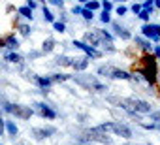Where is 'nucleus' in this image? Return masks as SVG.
Segmentation results:
<instances>
[{
  "instance_id": "1",
  "label": "nucleus",
  "mask_w": 160,
  "mask_h": 145,
  "mask_svg": "<svg viewBox=\"0 0 160 145\" xmlns=\"http://www.w3.org/2000/svg\"><path fill=\"white\" fill-rule=\"evenodd\" d=\"M100 130H104V132H113V134H117V136H121V138H126V139H130L132 138V130L126 126V124H122V122H104V124H100L98 126Z\"/></svg>"
},
{
  "instance_id": "2",
  "label": "nucleus",
  "mask_w": 160,
  "mask_h": 145,
  "mask_svg": "<svg viewBox=\"0 0 160 145\" xmlns=\"http://www.w3.org/2000/svg\"><path fill=\"white\" fill-rule=\"evenodd\" d=\"M143 62H145V68L141 70V74H143V78L152 85L154 81H156V60H154V57H143Z\"/></svg>"
},
{
  "instance_id": "3",
  "label": "nucleus",
  "mask_w": 160,
  "mask_h": 145,
  "mask_svg": "<svg viewBox=\"0 0 160 145\" xmlns=\"http://www.w3.org/2000/svg\"><path fill=\"white\" fill-rule=\"evenodd\" d=\"M4 109L8 111V113H12V115H15V117H19V119H30L32 117V109L30 108H27V106H19V104H6L4 106Z\"/></svg>"
},
{
  "instance_id": "4",
  "label": "nucleus",
  "mask_w": 160,
  "mask_h": 145,
  "mask_svg": "<svg viewBox=\"0 0 160 145\" xmlns=\"http://www.w3.org/2000/svg\"><path fill=\"white\" fill-rule=\"evenodd\" d=\"M75 81L81 85V87H85V89H92V91H96V92H104V91H108L102 83H98L94 78H91V76H87V78H83V76H79V78H75Z\"/></svg>"
},
{
  "instance_id": "5",
  "label": "nucleus",
  "mask_w": 160,
  "mask_h": 145,
  "mask_svg": "<svg viewBox=\"0 0 160 145\" xmlns=\"http://www.w3.org/2000/svg\"><path fill=\"white\" fill-rule=\"evenodd\" d=\"M87 139H91V141H100V143H111V138H109L104 130H100L98 126H96V128H91V130L87 132Z\"/></svg>"
},
{
  "instance_id": "6",
  "label": "nucleus",
  "mask_w": 160,
  "mask_h": 145,
  "mask_svg": "<svg viewBox=\"0 0 160 145\" xmlns=\"http://www.w3.org/2000/svg\"><path fill=\"white\" fill-rule=\"evenodd\" d=\"M130 108L136 111V113H151V104L145 102V100H138V98H126Z\"/></svg>"
},
{
  "instance_id": "7",
  "label": "nucleus",
  "mask_w": 160,
  "mask_h": 145,
  "mask_svg": "<svg viewBox=\"0 0 160 145\" xmlns=\"http://www.w3.org/2000/svg\"><path fill=\"white\" fill-rule=\"evenodd\" d=\"M141 32H143V36L151 38L152 42L160 40V25H143Z\"/></svg>"
},
{
  "instance_id": "8",
  "label": "nucleus",
  "mask_w": 160,
  "mask_h": 145,
  "mask_svg": "<svg viewBox=\"0 0 160 145\" xmlns=\"http://www.w3.org/2000/svg\"><path fill=\"white\" fill-rule=\"evenodd\" d=\"M73 45H75L77 49H81L83 53H87L89 57H92V58H100V57H102V53H100L98 49H94V47H91V45H87L85 42H73Z\"/></svg>"
},
{
  "instance_id": "9",
  "label": "nucleus",
  "mask_w": 160,
  "mask_h": 145,
  "mask_svg": "<svg viewBox=\"0 0 160 145\" xmlns=\"http://www.w3.org/2000/svg\"><path fill=\"white\" fill-rule=\"evenodd\" d=\"M36 109H38V113H40L42 117H47V119H55V117H57L55 109H51L47 104H36Z\"/></svg>"
},
{
  "instance_id": "10",
  "label": "nucleus",
  "mask_w": 160,
  "mask_h": 145,
  "mask_svg": "<svg viewBox=\"0 0 160 145\" xmlns=\"http://www.w3.org/2000/svg\"><path fill=\"white\" fill-rule=\"evenodd\" d=\"M57 132V128L55 126H49V128H34L32 130V134L38 138V139H43V138H49L51 134H55Z\"/></svg>"
},
{
  "instance_id": "11",
  "label": "nucleus",
  "mask_w": 160,
  "mask_h": 145,
  "mask_svg": "<svg viewBox=\"0 0 160 145\" xmlns=\"http://www.w3.org/2000/svg\"><path fill=\"white\" fill-rule=\"evenodd\" d=\"M85 42H87V45L91 43V47L100 45V36H98V32H96V30H94V32H87V34H85Z\"/></svg>"
},
{
  "instance_id": "12",
  "label": "nucleus",
  "mask_w": 160,
  "mask_h": 145,
  "mask_svg": "<svg viewBox=\"0 0 160 145\" xmlns=\"http://www.w3.org/2000/svg\"><path fill=\"white\" fill-rule=\"evenodd\" d=\"M89 66V58H72V68L75 70H87Z\"/></svg>"
},
{
  "instance_id": "13",
  "label": "nucleus",
  "mask_w": 160,
  "mask_h": 145,
  "mask_svg": "<svg viewBox=\"0 0 160 145\" xmlns=\"http://www.w3.org/2000/svg\"><path fill=\"white\" fill-rule=\"evenodd\" d=\"M113 30H115V34H117L119 38H122V40H130V32H128L126 28H122L119 23H113Z\"/></svg>"
},
{
  "instance_id": "14",
  "label": "nucleus",
  "mask_w": 160,
  "mask_h": 145,
  "mask_svg": "<svg viewBox=\"0 0 160 145\" xmlns=\"http://www.w3.org/2000/svg\"><path fill=\"white\" fill-rule=\"evenodd\" d=\"M111 78L115 79H130V74L124 70H117V68H111Z\"/></svg>"
},
{
  "instance_id": "15",
  "label": "nucleus",
  "mask_w": 160,
  "mask_h": 145,
  "mask_svg": "<svg viewBox=\"0 0 160 145\" xmlns=\"http://www.w3.org/2000/svg\"><path fill=\"white\" fill-rule=\"evenodd\" d=\"M4 43H6V47H12V49H15V47L19 45V42H17L15 36H8L4 42H0V45H4Z\"/></svg>"
},
{
  "instance_id": "16",
  "label": "nucleus",
  "mask_w": 160,
  "mask_h": 145,
  "mask_svg": "<svg viewBox=\"0 0 160 145\" xmlns=\"http://www.w3.org/2000/svg\"><path fill=\"white\" fill-rule=\"evenodd\" d=\"M36 83H38L42 89H47L53 81H51V78H36Z\"/></svg>"
},
{
  "instance_id": "17",
  "label": "nucleus",
  "mask_w": 160,
  "mask_h": 145,
  "mask_svg": "<svg viewBox=\"0 0 160 145\" xmlns=\"http://www.w3.org/2000/svg\"><path fill=\"white\" fill-rule=\"evenodd\" d=\"M19 13H21L23 17H27V19H32V10H30V8H27V6L19 8Z\"/></svg>"
},
{
  "instance_id": "18",
  "label": "nucleus",
  "mask_w": 160,
  "mask_h": 145,
  "mask_svg": "<svg viewBox=\"0 0 160 145\" xmlns=\"http://www.w3.org/2000/svg\"><path fill=\"white\" fill-rule=\"evenodd\" d=\"M98 32V36H100V40H106V42H109L111 43V40H113V36L109 34V32H106V30H96Z\"/></svg>"
},
{
  "instance_id": "19",
  "label": "nucleus",
  "mask_w": 160,
  "mask_h": 145,
  "mask_svg": "<svg viewBox=\"0 0 160 145\" xmlns=\"http://www.w3.org/2000/svg\"><path fill=\"white\" fill-rule=\"evenodd\" d=\"M57 64H58V66H72V58H68V57H58V58H57Z\"/></svg>"
},
{
  "instance_id": "20",
  "label": "nucleus",
  "mask_w": 160,
  "mask_h": 145,
  "mask_svg": "<svg viewBox=\"0 0 160 145\" xmlns=\"http://www.w3.org/2000/svg\"><path fill=\"white\" fill-rule=\"evenodd\" d=\"M53 45H55V42L53 40H47V42H43V53H49V51H53Z\"/></svg>"
},
{
  "instance_id": "21",
  "label": "nucleus",
  "mask_w": 160,
  "mask_h": 145,
  "mask_svg": "<svg viewBox=\"0 0 160 145\" xmlns=\"http://www.w3.org/2000/svg\"><path fill=\"white\" fill-rule=\"evenodd\" d=\"M66 79H70V76H64V74H57V76H53V78H51V81H53V83H55V81H57V83H60V81H66Z\"/></svg>"
},
{
  "instance_id": "22",
  "label": "nucleus",
  "mask_w": 160,
  "mask_h": 145,
  "mask_svg": "<svg viewBox=\"0 0 160 145\" xmlns=\"http://www.w3.org/2000/svg\"><path fill=\"white\" fill-rule=\"evenodd\" d=\"M43 17H45V21H51V23H55V15H53V13H51V12L45 8V6H43Z\"/></svg>"
},
{
  "instance_id": "23",
  "label": "nucleus",
  "mask_w": 160,
  "mask_h": 145,
  "mask_svg": "<svg viewBox=\"0 0 160 145\" xmlns=\"http://www.w3.org/2000/svg\"><path fill=\"white\" fill-rule=\"evenodd\" d=\"M6 60H8V62H19L21 57H19L17 53H10V55H6Z\"/></svg>"
},
{
  "instance_id": "24",
  "label": "nucleus",
  "mask_w": 160,
  "mask_h": 145,
  "mask_svg": "<svg viewBox=\"0 0 160 145\" xmlns=\"http://www.w3.org/2000/svg\"><path fill=\"white\" fill-rule=\"evenodd\" d=\"M6 126H8V132H10L12 136H17V132H19V130H17V126H15V122H12V121H10V122H8Z\"/></svg>"
},
{
  "instance_id": "25",
  "label": "nucleus",
  "mask_w": 160,
  "mask_h": 145,
  "mask_svg": "<svg viewBox=\"0 0 160 145\" xmlns=\"http://www.w3.org/2000/svg\"><path fill=\"white\" fill-rule=\"evenodd\" d=\"M136 43H139V45H141L143 49H147V51H149V49L152 47V45H151L149 42H145V40H141V38H136Z\"/></svg>"
},
{
  "instance_id": "26",
  "label": "nucleus",
  "mask_w": 160,
  "mask_h": 145,
  "mask_svg": "<svg viewBox=\"0 0 160 145\" xmlns=\"http://www.w3.org/2000/svg\"><path fill=\"white\" fill-rule=\"evenodd\" d=\"M98 8H100V4H98V2H87V8H85V10L94 12V10H98Z\"/></svg>"
},
{
  "instance_id": "27",
  "label": "nucleus",
  "mask_w": 160,
  "mask_h": 145,
  "mask_svg": "<svg viewBox=\"0 0 160 145\" xmlns=\"http://www.w3.org/2000/svg\"><path fill=\"white\" fill-rule=\"evenodd\" d=\"M81 15H83V19H87V21H91V19L94 17V13L89 12V10H81Z\"/></svg>"
},
{
  "instance_id": "28",
  "label": "nucleus",
  "mask_w": 160,
  "mask_h": 145,
  "mask_svg": "<svg viewBox=\"0 0 160 145\" xmlns=\"http://www.w3.org/2000/svg\"><path fill=\"white\" fill-rule=\"evenodd\" d=\"M149 17H151V12H147V10H141V13H139V19H143V21H149Z\"/></svg>"
},
{
  "instance_id": "29",
  "label": "nucleus",
  "mask_w": 160,
  "mask_h": 145,
  "mask_svg": "<svg viewBox=\"0 0 160 145\" xmlns=\"http://www.w3.org/2000/svg\"><path fill=\"white\" fill-rule=\"evenodd\" d=\"M53 27H55V30H57V32H64V23L55 21V23H53Z\"/></svg>"
},
{
  "instance_id": "30",
  "label": "nucleus",
  "mask_w": 160,
  "mask_h": 145,
  "mask_svg": "<svg viewBox=\"0 0 160 145\" xmlns=\"http://www.w3.org/2000/svg\"><path fill=\"white\" fill-rule=\"evenodd\" d=\"M100 19H102V23H109V21H111V17H109V13H108V12H102Z\"/></svg>"
},
{
  "instance_id": "31",
  "label": "nucleus",
  "mask_w": 160,
  "mask_h": 145,
  "mask_svg": "<svg viewBox=\"0 0 160 145\" xmlns=\"http://www.w3.org/2000/svg\"><path fill=\"white\" fill-rule=\"evenodd\" d=\"M151 119L156 121V124H160V111H152L151 113Z\"/></svg>"
},
{
  "instance_id": "32",
  "label": "nucleus",
  "mask_w": 160,
  "mask_h": 145,
  "mask_svg": "<svg viewBox=\"0 0 160 145\" xmlns=\"http://www.w3.org/2000/svg\"><path fill=\"white\" fill-rule=\"evenodd\" d=\"M141 10H143V8H141V4H134V6H132V12H134V13H138V15L141 13Z\"/></svg>"
},
{
  "instance_id": "33",
  "label": "nucleus",
  "mask_w": 160,
  "mask_h": 145,
  "mask_svg": "<svg viewBox=\"0 0 160 145\" xmlns=\"http://www.w3.org/2000/svg\"><path fill=\"white\" fill-rule=\"evenodd\" d=\"M102 8H104V12H108V13H109V10L113 8V4H111V2H104V4H102Z\"/></svg>"
},
{
  "instance_id": "34",
  "label": "nucleus",
  "mask_w": 160,
  "mask_h": 145,
  "mask_svg": "<svg viewBox=\"0 0 160 145\" xmlns=\"http://www.w3.org/2000/svg\"><path fill=\"white\" fill-rule=\"evenodd\" d=\"M126 13V6H119L117 8V15H124Z\"/></svg>"
},
{
  "instance_id": "35",
  "label": "nucleus",
  "mask_w": 160,
  "mask_h": 145,
  "mask_svg": "<svg viewBox=\"0 0 160 145\" xmlns=\"http://www.w3.org/2000/svg\"><path fill=\"white\" fill-rule=\"evenodd\" d=\"M28 30H30V28H28V27H27V25H23V27H21V32H23V34H25V36H27V34H28Z\"/></svg>"
},
{
  "instance_id": "36",
  "label": "nucleus",
  "mask_w": 160,
  "mask_h": 145,
  "mask_svg": "<svg viewBox=\"0 0 160 145\" xmlns=\"http://www.w3.org/2000/svg\"><path fill=\"white\" fill-rule=\"evenodd\" d=\"M154 55L160 58V45H156V47H154Z\"/></svg>"
},
{
  "instance_id": "37",
  "label": "nucleus",
  "mask_w": 160,
  "mask_h": 145,
  "mask_svg": "<svg viewBox=\"0 0 160 145\" xmlns=\"http://www.w3.org/2000/svg\"><path fill=\"white\" fill-rule=\"evenodd\" d=\"M81 10H83V8H79V6H75V8H73L72 12H73V13H81Z\"/></svg>"
},
{
  "instance_id": "38",
  "label": "nucleus",
  "mask_w": 160,
  "mask_h": 145,
  "mask_svg": "<svg viewBox=\"0 0 160 145\" xmlns=\"http://www.w3.org/2000/svg\"><path fill=\"white\" fill-rule=\"evenodd\" d=\"M154 6H156V8H160V0H156V2H154Z\"/></svg>"
}]
</instances>
